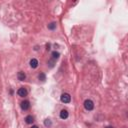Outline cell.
<instances>
[{
  "label": "cell",
  "instance_id": "cell-1",
  "mask_svg": "<svg viewBox=\"0 0 128 128\" xmlns=\"http://www.w3.org/2000/svg\"><path fill=\"white\" fill-rule=\"evenodd\" d=\"M84 108L87 111H92L94 109V103H93V101L90 100V99H86L84 101Z\"/></svg>",
  "mask_w": 128,
  "mask_h": 128
},
{
  "label": "cell",
  "instance_id": "cell-2",
  "mask_svg": "<svg viewBox=\"0 0 128 128\" xmlns=\"http://www.w3.org/2000/svg\"><path fill=\"white\" fill-rule=\"evenodd\" d=\"M60 100L63 103H69L71 101V96L69 95L68 93H63L61 96H60Z\"/></svg>",
  "mask_w": 128,
  "mask_h": 128
},
{
  "label": "cell",
  "instance_id": "cell-3",
  "mask_svg": "<svg viewBox=\"0 0 128 128\" xmlns=\"http://www.w3.org/2000/svg\"><path fill=\"white\" fill-rule=\"evenodd\" d=\"M20 107H21V109L22 110H28L30 108V102L28 100H24L21 102V104H20Z\"/></svg>",
  "mask_w": 128,
  "mask_h": 128
},
{
  "label": "cell",
  "instance_id": "cell-4",
  "mask_svg": "<svg viewBox=\"0 0 128 128\" xmlns=\"http://www.w3.org/2000/svg\"><path fill=\"white\" fill-rule=\"evenodd\" d=\"M17 93H18V95H19V96L25 97V96H27L28 91H27V89H26V88H24V87H21V88H19V89H18Z\"/></svg>",
  "mask_w": 128,
  "mask_h": 128
},
{
  "label": "cell",
  "instance_id": "cell-5",
  "mask_svg": "<svg viewBox=\"0 0 128 128\" xmlns=\"http://www.w3.org/2000/svg\"><path fill=\"white\" fill-rule=\"evenodd\" d=\"M68 116H69V113L66 109H62L61 111H60V118L61 119L65 120V119L68 118Z\"/></svg>",
  "mask_w": 128,
  "mask_h": 128
},
{
  "label": "cell",
  "instance_id": "cell-6",
  "mask_svg": "<svg viewBox=\"0 0 128 128\" xmlns=\"http://www.w3.org/2000/svg\"><path fill=\"white\" fill-rule=\"evenodd\" d=\"M17 78H18V80H20V81H23V80L26 79V74L23 71H19L17 74Z\"/></svg>",
  "mask_w": 128,
  "mask_h": 128
},
{
  "label": "cell",
  "instance_id": "cell-7",
  "mask_svg": "<svg viewBox=\"0 0 128 128\" xmlns=\"http://www.w3.org/2000/svg\"><path fill=\"white\" fill-rule=\"evenodd\" d=\"M38 60L37 59H35V58H33V59H31L30 60V66L32 67V68H37V67H38Z\"/></svg>",
  "mask_w": 128,
  "mask_h": 128
},
{
  "label": "cell",
  "instance_id": "cell-8",
  "mask_svg": "<svg viewBox=\"0 0 128 128\" xmlns=\"http://www.w3.org/2000/svg\"><path fill=\"white\" fill-rule=\"evenodd\" d=\"M33 121H34V118H33L32 115H28V116L25 117V122L27 123V124H32Z\"/></svg>",
  "mask_w": 128,
  "mask_h": 128
},
{
  "label": "cell",
  "instance_id": "cell-9",
  "mask_svg": "<svg viewBox=\"0 0 128 128\" xmlns=\"http://www.w3.org/2000/svg\"><path fill=\"white\" fill-rule=\"evenodd\" d=\"M56 27H57L56 22H51L50 24H48V29L49 30H54V29H56Z\"/></svg>",
  "mask_w": 128,
  "mask_h": 128
},
{
  "label": "cell",
  "instance_id": "cell-10",
  "mask_svg": "<svg viewBox=\"0 0 128 128\" xmlns=\"http://www.w3.org/2000/svg\"><path fill=\"white\" fill-rule=\"evenodd\" d=\"M38 79L40 80V81H45V80H46V75L43 72H40V74L38 75Z\"/></svg>",
  "mask_w": 128,
  "mask_h": 128
},
{
  "label": "cell",
  "instance_id": "cell-11",
  "mask_svg": "<svg viewBox=\"0 0 128 128\" xmlns=\"http://www.w3.org/2000/svg\"><path fill=\"white\" fill-rule=\"evenodd\" d=\"M59 56H60V53L59 52H57V51H53L52 52V58L53 59H58Z\"/></svg>",
  "mask_w": 128,
  "mask_h": 128
},
{
  "label": "cell",
  "instance_id": "cell-12",
  "mask_svg": "<svg viewBox=\"0 0 128 128\" xmlns=\"http://www.w3.org/2000/svg\"><path fill=\"white\" fill-rule=\"evenodd\" d=\"M44 125H45L46 127H50V126L52 125L51 120H50V119H46V120L44 121Z\"/></svg>",
  "mask_w": 128,
  "mask_h": 128
},
{
  "label": "cell",
  "instance_id": "cell-13",
  "mask_svg": "<svg viewBox=\"0 0 128 128\" xmlns=\"http://www.w3.org/2000/svg\"><path fill=\"white\" fill-rule=\"evenodd\" d=\"M46 47H47L46 49H47V50H49V49H50V44H47V45H46Z\"/></svg>",
  "mask_w": 128,
  "mask_h": 128
},
{
  "label": "cell",
  "instance_id": "cell-14",
  "mask_svg": "<svg viewBox=\"0 0 128 128\" xmlns=\"http://www.w3.org/2000/svg\"><path fill=\"white\" fill-rule=\"evenodd\" d=\"M31 128H39V127H38V126H36V125H33Z\"/></svg>",
  "mask_w": 128,
  "mask_h": 128
},
{
  "label": "cell",
  "instance_id": "cell-15",
  "mask_svg": "<svg viewBox=\"0 0 128 128\" xmlns=\"http://www.w3.org/2000/svg\"><path fill=\"white\" fill-rule=\"evenodd\" d=\"M105 128H113L112 126H107V127H105Z\"/></svg>",
  "mask_w": 128,
  "mask_h": 128
}]
</instances>
